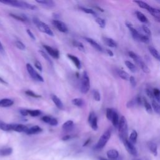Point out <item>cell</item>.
<instances>
[{
    "mask_svg": "<svg viewBox=\"0 0 160 160\" xmlns=\"http://www.w3.org/2000/svg\"><path fill=\"white\" fill-rule=\"evenodd\" d=\"M118 128L119 129V135L121 140L124 142V141L128 139V123L126 119L124 116H122L119 121V124Z\"/></svg>",
    "mask_w": 160,
    "mask_h": 160,
    "instance_id": "6da1fadb",
    "label": "cell"
},
{
    "mask_svg": "<svg viewBox=\"0 0 160 160\" xmlns=\"http://www.w3.org/2000/svg\"><path fill=\"white\" fill-rule=\"evenodd\" d=\"M1 3L9 5L13 7L19 8H23V9H28L31 10H34L36 9V7L31 4H29L27 2L24 1H12V0H6V1H0Z\"/></svg>",
    "mask_w": 160,
    "mask_h": 160,
    "instance_id": "7a4b0ae2",
    "label": "cell"
},
{
    "mask_svg": "<svg viewBox=\"0 0 160 160\" xmlns=\"http://www.w3.org/2000/svg\"><path fill=\"white\" fill-rule=\"evenodd\" d=\"M32 21L40 31H41L44 33H46L49 36H52L54 35L53 32L52 31V30L50 29V28L49 27V26L47 24H46L44 22L40 21L37 18H34L32 19Z\"/></svg>",
    "mask_w": 160,
    "mask_h": 160,
    "instance_id": "3957f363",
    "label": "cell"
},
{
    "mask_svg": "<svg viewBox=\"0 0 160 160\" xmlns=\"http://www.w3.org/2000/svg\"><path fill=\"white\" fill-rule=\"evenodd\" d=\"M128 54L134 60V61L136 63V64L140 67V68L142 70L143 72H144L145 73H149L150 72L149 68L147 66V65L144 62L142 59L137 54H136L132 51H129Z\"/></svg>",
    "mask_w": 160,
    "mask_h": 160,
    "instance_id": "277c9868",
    "label": "cell"
},
{
    "mask_svg": "<svg viewBox=\"0 0 160 160\" xmlns=\"http://www.w3.org/2000/svg\"><path fill=\"white\" fill-rule=\"evenodd\" d=\"M111 135V131L110 129L106 130L100 137L99 139L97 144L95 146V149H101L104 147L106 144L109 139H110Z\"/></svg>",
    "mask_w": 160,
    "mask_h": 160,
    "instance_id": "5b68a950",
    "label": "cell"
},
{
    "mask_svg": "<svg viewBox=\"0 0 160 160\" xmlns=\"http://www.w3.org/2000/svg\"><path fill=\"white\" fill-rule=\"evenodd\" d=\"M90 88V81L89 78L86 71H84L81 78V91L83 94H86L89 91Z\"/></svg>",
    "mask_w": 160,
    "mask_h": 160,
    "instance_id": "8992f818",
    "label": "cell"
},
{
    "mask_svg": "<svg viewBox=\"0 0 160 160\" xmlns=\"http://www.w3.org/2000/svg\"><path fill=\"white\" fill-rule=\"evenodd\" d=\"M26 69H27V71H28V73L29 74L30 76L33 79L38 81H41V82L44 81L43 78L39 73L37 72V71L34 69V68L31 66V64H30L29 63H27L26 64Z\"/></svg>",
    "mask_w": 160,
    "mask_h": 160,
    "instance_id": "52a82bcc",
    "label": "cell"
},
{
    "mask_svg": "<svg viewBox=\"0 0 160 160\" xmlns=\"http://www.w3.org/2000/svg\"><path fill=\"white\" fill-rule=\"evenodd\" d=\"M88 122L93 130L96 131L98 129V118L93 111H91L89 114Z\"/></svg>",
    "mask_w": 160,
    "mask_h": 160,
    "instance_id": "ba28073f",
    "label": "cell"
},
{
    "mask_svg": "<svg viewBox=\"0 0 160 160\" xmlns=\"http://www.w3.org/2000/svg\"><path fill=\"white\" fill-rule=\"evenodd\" d=\"M124 143V145L126 149V150L128 151V152L131 154V155L132 156H136L137 154H138V152H137V150L135 148V146H134V144H132V143H131L128 139L124 141L123 142Z\"/></svg>",
    "mask_w": 160,
    "mask_h": 160,
    "instance_id": "9c48e42d",
    "label": "cell"
},
{
    "mask_svg": "<svg viewBox=\"0 0 160 160\" xmlns=\"http://www.w3.org/2000/svg\"><path fill=\"white\" fill-rule=\"evenodd\" d=\"M52 23L54 26V27H56L57 28V29L58 31H59L60 32H66L68 30L66 25L61 21L54 19L52 21Z\"/></svg>",
    "mask_w": 160,
    "mask_h": 160,
    "instance_id": "30bf717a",
    "label": "cell"
},
{
    "mask_svg": "<svg viewBox=\"0 0 160 160\" xmlns=\"http://www.w3.org/2000/svg\"><path fill=\"white\" fill-rule=\"evenodd\" d=\"M44 48L48 52V53L54 59H58L59 58V52L58 49H54L48 45H43Z\"/></svg>",
    "mask_w": 160,
    "mask_h": 160,
    "instance_id": "8fae6325",
    "label": "cell"
},
{
    "mask_svg": "<svg viewBox=\"0 0 160 160\" xmlns=\"http://www.w3.org/2000/svg\"><path fill=\"white\" fill-rule=\"evenodd\" d=\"M126 26L128 28V29H129L131 34H132V36L133 37V38L136 40V41H139V36H140V33L134 28L133 25L129 22H126Z\"/></svg>",
    "mask_w": 160,
    "mask_h": 160,
    "instance_id": "7c38bea8",
    "label": "cell"
},
{
    "mask_svg": "<svg viewBox=\"0 0 160 160\" xmlns=\"http://www.w3.org/2000/svg\"><path fill=\"white\" fill-rule=\"evenodd\" d=\"M28 129V128L24 124H11V131H14L19 132H26Z\"/></svg>",
    "mask_w": 160,
    "mask_h": 160,
    "instance_id": "4fadbf2b",
    "label": "cell"
},
{
    "mask_svg": "<svg viewBox=\"0 0 160 160\" xmlns=\"http://www.w3.org/2000/svg\"><path fill=\"white\" fill-rule=\"evenodd\" d=\"M84 39H85L88 43H89V44H90L94 49H96L97 51H100V52H102V51H103L102 48L95 40H94L93 39L90 38H87V37H86V38H84Z\"/></svg>",
    "mask_w": 160,
    "mask_h": 160,
    "instance_id": "5bb4252c",
    "label": "cell"
},
{
    "mask_svg": "<svg viewBox=\"0 0 160 160\" xmlns=\"http://www.w3.org/2000/svg\"><path fill=\"white\" fill-rule=\"evenodd\" d=\"M148 11L149 12H150V14L156 19L157 21L159 22V20H160V11H159V9L154 8H152V7L150 6V8L148 10Z\"/></svg>",
    "mask_w": 160,
    "mask_h": 160,
    "instance_id": "9a60e30c",
    "label": "cell"
},
{
    "mask_svg": "<svg viewBox=\"0 0 160 160\" xmlns=\"http://www.w3.org/2000/svg\"><path fill=\"white\" fill-rule=\"evenodd\" d=\"M68 58L74 63V64L75 65V66L76 67V68L78 69H80L81 68V61L79 59V58L72 54H67Z\"/></svg>",
    "mask_w": 160,
    "mask_h": 160,
    "instance_id": "2e32d148",
    "label": "cell"
},
{
    "mask_svg": "<svg viewBox=\"0 0 160 160\" xmlns=\"http://www.w3.org/2000/svg\"><path fill=\"white\" fill-rule=\"evenodd\" d=\"M14 101L9 98H4L0 99V107L1 108H8L13 105Z\"/></svg>",
    "mask_w": 160,
    "mask_h": 160,
    "instance_id": "e0dca14e",
    "label": "cell"
},
{
    "mask_svg": "<svg viewBox=\"0 0 160 160\" xmlns=\"http://www.w3.org/2000/svg\"><path fill=\"white\" fill-rule=\"evenodd\" d=\"M102 41H103L104 43L109 47L113 48L117 47V43L112 38H108V37H102Z\"/></svg>",
    "mask_w": 160,
    "mask_h": 160,
    "instance_id": "ac0fdd59",
    "label": "cell"
},
{
    "mask_svg": "<svg viewBox=\"0 0 160 160\" xmlns=\"http://www.w3.org/2000/svg\"><path fill=\"white\" fill-rule=\"evenodd\" d=\"M51 99L53 101V102L54 103V104L56 105V106L59 109H63L64 108V105L63 103L62 102V101H61V99L56 95L54 94H52L51 95Z\"/></svg>",
    "mask_w": 160,
    "mask_h": 160,
    "instance_id": "d6986e66",
    "label": "cell"
},
{
    "mask_svg": "<svg viewBox=\"0 0 160 160\" xmlns=\"http://www.w3.org/2000/svg\"><path fill=\"white\" fill-rule=\"evenodd\" d=\"M42 129L39 126H33L31 127L30 128H28V129L27 130L26 133L29 135L36 134H38L41 132H42Z\"/></svg>",
    "mask_w": 160,
    "mask_h": 160,
    "instance_id": "ffe728a7",
    "label": "cell"
},
{
    "mask_svg": "<svg viewBox=\"0 0 160 160\" xmlns=\"http://www.w3.org/2000/svg\"><path fill=\"white\" fill-rule=\"evenodd\" d=\"M9 15L14 19L18 20L19 21H22V22L28 21V18L24 14H17L14 13H9Z\"/></svg>",
    "mask_w": 160,
    "mask_h": 160,
    "instance_id": "44dd1931",
    "label": "cell"
},
{
    "mask_svg": "<svg viewBox=\"0 0 160 160\" xmlns=\"http://www.w3.org/2000/svg\"><path fill=\"white\" fill-rule=\"evenodd\" d=\"M107 156L112 160H116L119 157L118 151L116 149H110L107 151Z\"/></svg>",
    "mask_w": 160,
    "mask_h": 160,
    "instance_id": "7402d4cb",
    "label": "cell"
},
{
    "mask_svg": "<svg viewBox=\"0 0 160 160\" xmlns=\"http://www.w3.org/2000/svg\"><path fill=\"white\" fill-rule=\"evenodd\" d=\"M36 2L41 4L43 6L47 8H52L55 6V3L52 1H48V0H40V1H36Z\"/></svg>",
    "mask_w": 160,
    "mask_h": 160,
    "instance_id": "603a6c76",
    "label": "cell"
},
{
    "mask_svg": "<svg viewBox=\"0 0 160 160\" xmlns=\"http://www.w3.org/2000/svg\"><path fill=\"white\" fill-rule=\"evenodd\" d=\"M136 17L137 18L142 22L143 23H147L148 22V19L147 18V17L142 13L141 12V11H136Z\"/></svg>",
    "mask_w": 160,
    "mask_h": 160,
    "instance_id": "cb8c5ba5",
    "label": "cell"
},
{
    "mask_svg": "<svg viewBox=\"0 0 160 160\" xmlns=\"http://www.w3.org/2000/svg\"><path fill=\"white\" fill-rule=\"evenodd\" d=\"M148 148H149V150L151 151V152L154 156H157V154H158L157 145L154 142H153L152 141H150V142H148Z\"/></svg>",
    "mask_w": 160,
    "mask_h": 160,
    "instance_id": "d4e9b609",
    "label": "cell"
},
{
    "mask_svg": "<svg viewBox=\"0 0 160 160\" xmlns=\"http://www.w3.org/2000/svg\"><path fill=\"white\" fill-rule=\"evenodd\" d=\"M74 126V122L72 120H68L66 122H65L62 126V128L64 131H70Z\"/></svg>",
    "mask_w": 160,
    "mask_h": 160,
    "instance_id": "484cf974",
    "label": "cell"
},
{
    "mask_svg": "<svg viewBox=\"0 0 160 160\" xmlns=\"http://www.w3.org/2000/svg\"><path fill=\"white\" fill-rule=\"evenodd\" d=\"M72 103L75 105L76 106H78L79 108H81L84 106V101L83 99L80 98H74L72 100Z\"/></svg>",
    "mask_w": 160,
    "mask_h": 160,
    "instance_id": "4316f807",
    "label": "cell"
},
{
    "mask_svg": "<svg viewBox=\"0 0 160 160\" xmlns=\"http://www.w3.org/2000/svg\"><path fill=\"white\" fill-rule=\"evenodd\" d=\"M111 121L113 126L115 128H118V124H119V118L118 114L117 113V112L116 111H114Z\"/></svg>",
    "mask_w": 160,
    "mask_h": 160,
    "instance_id": "83f0119b",
    "label": "cell"
},
{
    "mask_svg": "<svg viewBox=\"0 0 160 160\" xmlns=\"http://www.w3.org/2000/svg\"><path fill=\"white\" fill-rule=\"evenodd\" d=\"M12 152V149L11 148H5L0 149V156H9Z\"/></svg>",
    "mask_w": 160,
    "mask_h": 160,
    "instance_id": "f1b7e54d",
    "label": "cell"
},
{
    "mask_svg": "<svg viewBox=\"0 0 160 160\" xmlns=\"http://www.w3.org/2000/svg\"><path fill=\"white\" fill-rule=\"evenodd\" d=\"M125 63V65L126 66V67L133 73H135L138 71V69L136 68V66L133 64L132 63L131 61H126L124 62Z\"/></svg>",
    "mask_w": 160,
    "mask_h": 160,
    "instance_id": "f546056e",
    "label": "cell"
},
{
    "mask_svg": "<svg viewBox=\"0 0 160 160\" xmlns=\"http://www.w3.org/2000/svg\"><path fill=\"white\" fill-rule=\"evenodd\" d=\"M137 138H138V133L135 130H133L131 133L130 134L129 138V141L132 143V144H135L137 141Z\"/></svg>",
    "mask_w": 160,
    "mask_h": 160,
    "instance_id": "4dcf8cb0",
    "label": "cell"
},
{
    "mask_svg": "<svg viewBox=\"0 0 160 160\" xmlns=\"http://www.w3.org/2000/svg\"><path fill=\"white\" fill-rule=\"evenodd\" d=\"M142 101L143 105H144L146 110L147 111V112L149 113H151L152 112V107H151V105L150 104V103L144 98H142Z\"/></svg>",
    "mask_w": 160,
    "mask_h": 160,
    "instance_id": "1f68e13d",
    "label": "cell"
},
{
    "mask_svg": "<svg viewBox=\"0 0 160 160\" xmlns=\"http://www.w3.org/2000/svg\"><path fill=\"white\" fill-rule=\"evenodd\" d=\"M149 49V51L150 52V53L151 54V55L155 58L157 60H159V52L158 51V50H156L154 48L152 47V46H149L148 48Z\"/></svg>",
    "mask_w": 160,
    "mask_h": 160,
    "instance_id": "d6a6232c",
    "label": "cell"
},
{
    "mask_svg": "<svg viewBox=\"0 0 160 160\" xmlns=\"http://www.w3.org/2000/svg\"><path fill=\"white\" fill-rule=\"evenodd\" d=\"M0 129L4 131H11V124H7L6 122L0 121Z\"/></svg>",
    "mask_w": 160,
    "mask_h": 160,
    "instance_id": "836d02e7",
    "label": "cell"
},
{
    "mask_svg": "<svg viewBox=\"0 0 160 160\" xmlns=\"http://www.w3.org/2000/svg\"><path fill=\"white\" fill-rule=\"evenodd\" d=\"M151 102H152V109H154V111L157 113V114H159L160 112V107H159V103L155 100V99H152L151 100Z\"/></svg>",
    "mask_w": 160,
    "mask_h": 160,
    "instance_id": "e575fe53",
    "label": "cell"
},
{
    "mask_svg": "<svg viewBox=\"0 0 160 160\" xmlns=\"http://www.w3.org/2000/svg\"><path fill=\"white\" fill-rule=\"evenodd\" d=\"M118 74L121 79L124 80H128L129 78V76L128 73L121 69H119L118 71Z\"/></svg>",
    "mask_w": 160,
    "mask_h": 160,
    "instance_id": "d590c367",
    "label": "cell"
},
{
    "mask_svg": "<svg viewBox=\"0 0 160 160\" xmlns=\"http://www.w3.org/2000/svg\"><path fill=\"white\" fill-rule=\"evenodd\" d=\"M72 44H73V46H74V47H76V48H78L79 51H82V52H84V51H85V49H84V45H83L82 43H81V42L74 40V41H72Z\"/></svg>",
    "mask_w": 160,
    "mask_h": 160,
    "instance_id": "8d00e7d4",
    "label": "cell"
},
{
    "mask_svg": "<svg viewBox=\"0 0 160 160\" xmlns=\"http://www.w3.org/2000/svg\"><path fill=\"white\" fill-rule=\"evenodd\" d=\"M28 115L32 117H37L41 114V112L39 109H28Z\"/></svg>",
    "mask_w": 160,
    "mask_h": 160,
    "instance_id": "74e56055",
    "label": "cell"
},
{
    "mask_svg": "<svg viewBox=\"0 0 160 160\" xmlns=\"http://www.w3.org/2000/svg\"><path fill=\"white\" fill-rule=\"evenodd\" d=\"M135 3H136L140 8H142V9H145L146 10H148L149 8H150V6L147 4L146 2L142 1H134Z\"/></svg>",
    "mask_w": 160,
    "mask_h": 160,
    "instance_id": "f35d334b",
    "label": "cell"
},
{
    "mask_svg": "<svg viewBox=\"0 0 160 160\" xmlns=\"http://www.w3.org/2000/svg\"><path fill=\"white\" fill-rule=\"evenodd\" d=\"M96 22L98 23V24L101 28H104L106 26V21L100 18V17H96L95 19Z\"/></svg>",
    "mask_w": 160,
    "mask_h": 160,
    "instance_id": "ab89813d",
    "label": "cell"
},
{
    "mask_svg": "<svg viewBox=\"0 0 160 160\" xmlns=\"http://www.w3.org/2000/svg\"><path fill=\"white\" fill-rule=\"evenodd\" d=\"M39 52H40V54H41V56L48 61V62L51 66H52V65H53V62H52V60L50 59V58L49 57V56H48L44 51H42V50H40Z\"/></svg>",
    "mask_w": 160,
    "mask_h": 160,
    "instance_id": "60d3db41",
    "label": "cell"
},
{
    "mask_svg": "<svg viewBox=\"0 0 160 160\" xmlns=\"http://www.w3.org/2000/svg\"><path fill=\"white\" fill-rule=\"evenodd\" d=\"M79 9L82 11H83V12H86L87 14H92V15H96V12L94 10L91 9H89V8H85V7H82V6H80Z\"/></svg>",
    "mask_w": 160,
    "mask_h": 160,
    "instance_id": "b9f144b4",
    "label": "cell"
},
{
    "mask_svg": "<svg viewBox=\"0 0 160 160\" xmlns=\"http://www.w3.org/2000/svg\"><path fill=\"white\" fill-rule=\"evenodd\" d=\"M136 105H138L136 98H135L133 99L129 100V101L127 102V104H126V107H127L128 108H132L134 107Z\"/></svg>",
    "mask_w": 160,
    "mask_h": 160,
    "instance_id": "7bdbcfd3",
    "label": "cell"
},
{
    "mask_svg": "<svg viewBox=\"0 0 160 160\" xmlns=\"http://www.w3.org/2000/svg\"><path fill=\"white\" fill-rule=\"evenodd\" d=\"M152 93H153V96H154V99H155L158 102H159V96H160V92H159V89H158V88H154V89H153Z\"/></svg>",
    "mask_w": 160,
    "mask_h": 160,
    "instance_id": "ee69618b",
    "label": "cell"
},
{
    "mask_svg": "<svg viewBox=\"0 0 160 160\" xmlns=\"http://www.w3.org/2000/svg\"><path fill=\"white\" fill-rule=\"evenodd\" d=\"M114 112V110L111 109V108H107L106 109V118H108V119L111 121Z\"/></svg>",
    "mask_w": 160,
    "mask_h": 160,
    "instance_id": "f6af8a7d",
    "label": "cell"
},
{
    "mask_svg": "<svg viewBox=\"0 0 160 160\" xmlns=\"http://www.w3.org/2000/svg\"><path fill=\"white\" fill-rule=\"evenodd\" d=\"M15 46L21 50H24L26 49V46L24 44L20 41H16L15 42Z\"/></svg>",
    "mask_w": 160,
    "mask_h": 160,
    "instance_id": "bcb514c9",
    "label": "cell"
},
{
    "mask_svg": "<svg viewBox=\"0 0 160 160\" xmlns=\"http://www.w3.org/2000/svg\"><path fill=\"white\" fill-rule=\"evenodd\" d=\"M92 95H93L94 99L96 100V101H99L101 100V95L98 91L94 90L92 92Z\"/></svg>",
    "mask_w": 160,
    "mask_h": 160,
    "instance_id": "7dc6e473",
    "label": "cell"
},
{
    "mask_svg": "<svg viewBox=\"0 0 160 160\" xmlns=\"http://www.w3.org/2000/svg\"><path fill=\"white\" fill-rule=\"evenodd\" d=\"M25 93L28 95V96H31V97H33V98H41V96L39 94H36L35 92H34L33 91H31V90H27L25 91Z\"/></svg>",
    "mask_w": 160,
    "mask_h": 160,
    "instance_id": "c3c4849f",
    "label": "cell"
},
{
    "mask_svg": "<svg viewBox=\"0 0 160 160\" xmlns=\"http://www.w3.org/2000/svg\"><path fill=\"white\" fill-rule=\"evenodd\" d=\"M139 41H141L144 43H148L149 41V39L148 36H147L146 35H143V34H141L140 36H139Z\"/></svg>",
    "mask_w": 160,
    "mask_h": 160,
    "instance_id": "681fc988",
    "label": "cell"
},
{
    "mask_svg": "<svg viewBox=\"0 0 160 160\" xmlns=\"http://www.w3.org/2000/svg\"><path fill=\"white\" fill-rule=\"evenodd\" d=\"M142 29L144 31V32L147 34V36H151V30L149 29V28L146 26V25H143L142 26Z\"/></svg>",
    "mask_w": 160,
    "mask_h": 160,
    "instance_id": "f907efd6",
    "label": "cell"
},
{
    "mask_svg": "<svg viewBox=\"0 0 160 160\" xmlns=\"http://www.w3.org/2000/svg\"><path fill=\"white\" fill-rule=\"evenodd\" d=\"M129 80L130 84L132 86V87L135 88L136 86V79H135L134 77V76H130L129 78Z\"/></svg>",
    "mask_w": 160,
    "mask_h": 160,
    "instance_id": "816d5d0a",
    "label": "cell"
},
{
    "mask_svg": "<svg viewBox=\"0 0 160 160\" xmlns=\"http://www.w3.org/2000/svg\"><path fill=\"white\" fill-rule=\"evenodd\" d=\"M146 94L148 95V96L151 100L154 99L152 91H151V89H146Z\"/></svg>",
    "mask_w": 160,
    "mask_h": 160,
    "instance_id": "f5cc1de1",
    "label": "cell"
},
{
    "mask_svg": "<svg viewBox=\"0 0 160 160\" xmlns=\"http://www.w3.org/2000/svg\"><path fill=\"white\" fill-rule=\"evenodd\" d=\"M34 66H35V67H36L39 71H42V65H41V64L40 63V62H39L38 61H36L34 62Z\"/></svg>",
    "mask_w": 160,
    "mask_h": 160,
    "instance_id": "db71d44e",
    "label": "cell"
},
{
    "mask_svg": "<svg viewBox=\"0 0 160 160\" xmlns=\"http://www.w3.org/2000/svg\"><path fill=\"white\" fill-rule=\"evenodd\" d=\"M26 32H27L28 34L29 35V36L32 40H35V39H36V38H35L34 34L32 32V31H31L30 29H26Z\"/></svg>",
    "mask_w": 160,
    "mask_h": 160,
    "instance_id": "11a10c76",
    "label": "cell"
},
{
    "mask_svg": "<svg viewBox=\"0 0 160 160\" xmlns=\"http://www.w3.org/2000/svg\"><path fill=\"white\" fill-rule=\"evenodd\" d=\"M19 112H20V114H21L22 116H28V109H21V110L19 111Z\"/></svg>",
    "mask_w": 160,
    "mask_h": 160,
    "instance_id": "9f6ffc18",
    "label": "cell"
},
{
    "mask_svg": "<svg viewBox=\"0 0 160 160\" xmlns=\"http://www.w3.org/2000/svg\"><path fill=\"white\" fill-rule=\"evenodd\" d=\"M106 51L107 54H108L109 56H113L114 54H113V52H112L110 49H106Z\"/></svg>",
    "mask_w": 160,
    "mask_h": 160,
    "instance_id": "6f0895ef",
    "label": "cell"
},
{
    "mask_svg": "<svg viewBox=\"0 0 160 160\" xmlns=\"http://www.w3.org/2000/svg\"><path fill=\"white\" fill-rule=\"evenodd\" d=\"M71 138V136L69 135H66L65 136H64L62 138V140L63 141H67L68 139H69Z\"/></svg>",
    "mask_w": 160,
    "mask_h": 160,
    "instance_id": "680465c9",
    "label": "cell"
},
{
    "mask_svg": "<svg viewBox=\"0 0 160 160\" xmlns=\"http://www.w3.org/2000/svg\"><path fill=\"white\" fill-rule=\"evenodd\" d=\"M0 82H1V83H2V84H8V82H7L5 80H4L2 78H1V77H0Z\"/></svg>",
    "mask_w": 160,
    "mask_h": 160,
    "instance_id": "91938a15",
    "label": "cell"
},
{
    "mask_svg": "<svg viewBox=\"0 0 160 160\" xmlns=\"http://www.w3.org/2000/svg\"><path fill=\"white\" fill-rule=\"evenodd\" d=\"M3 46H2V44H1V41H0V51H3Z\"/></svg>",
    "mask_w": 160,
    "mask_h": 160,
    "instance_id": "94428289",
    "label": "cell"
},
{
    "mask_svg": "<svg viewBox=\"0 0 160 160\" xmlns=\"http://www.w3.org/2000/svg\"><path fill=\"white\" fill-rule=\"evenodd\" d=\"M89 141H90V139H88V141L86 142V143H84V145H83V146H86V145H87V144H88V142H89Z\"/></svg>",
    "mask_w": 160,
    "mask_h": 160,
    "instance_id": "6125c7cd",
    "label": "cell"
},
{
    "mask_svg": "<svg viewBox=\"0 0 160 160\" xmlns=\"http://www.w3.org/2000/svg\"><path fill=\"white\" fill-rule=\"evenodd\" d=\"M99 160H108V159H105V158H101L99 159Z\"/></svg>",
    "mask_w": 160,
    "mask_h": 160,
    "instance_id": "be15d7a7",
    "label": "cell"
}]
</instances>
